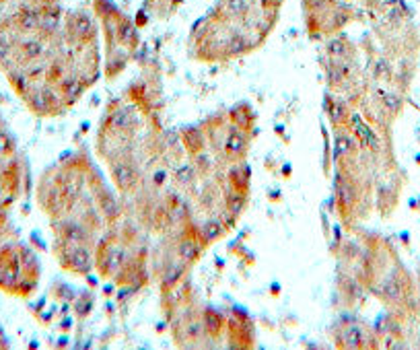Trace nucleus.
Wrapping results in <instances>:
<instances>
[{
	"label": "nucleus",
	"instance_id": "nucleus-2",
	"mask_svg": "<svg viewBox=\"0 0 420 350\" xmlns=\"http://www.w3.org/2000/svg\"><path fill=\"white\" fill-rule=\"evenodd\" d=\"M60 264L68 270L87 274L93 268V258L89 254V249L85 245H72V243H64V251L60 256Z\"/></svg>",
	"mask_w": 420,
	"mask_h": 350
},
{
	"label": "nucleus",
	"instance_id": "nucleus-7",
	"mask_svg": "<svg viewBox=\"0 0 420 350\" xmlns=\"http://www.w3.org/2000/svg\"><path fill=\"white\" fill-rule=\"evenodd\" d=\"M198 254H200V249H198V245H196V241H181L179 243V247H177V256L183 260V262H194L196 258H198Z\"/></svg>",
	"mask_w": 420,
	"mask_h": 350
},
{
	"label": "nucleus",
	"instance_id": "nucleus-8",
	"mask_svg": "<svg viewBox=\"0 0 420 350\" xmlns=\"http://www.w3.org/2000/svg\"><path fill=\"white\" fill-rule=\"evenodd\" d=\"M248 8H250L248 0H227V10L231 14H246Z\"/></svg>",
	"mask_w": 420,
	"mask_h": 350
},
{
	"label": "nucleus",
	"instance_id": "nucleus-5",
	"mask_svg": "<svg viewBox=\"0 0 420 350\" xmlns=\"http://www.w3.org/2000/svg\"><path fill=\"white\" fill-rule=\"evenodd\" d=\"M93 31H95V27H93V21H91L89 14L81 12V14L74 17V33L79 37H91Z\"/></svg>",
	"mask_w": 420,
	"mask_h": 350
},
{
	"label": "nucleus",
	"instance_id": "nucleus-3",
	"mask_svg": "<svg viewBox=\"0 0 420 350\" xmlns=\"http://www.w3.org/2000/svg\"><path fill=\"white\" fill-rule=\"evenodd\" d=\"M246 145H248V143H246L243 134H239L237 130H231L229 136H227V141H225V151H227V155H231V157H239V155H243Z\"/></svg>",
	"mask_w": 420,
	"mask_h": 350
},
{
	"label": "nucleus",
	"instance_id": "nucleus-4",
	"mask_svg": "<svg viewBox=\"0 0 420 350\" xmlns=\"http://www.w3.org/2000/svg\"><path fill=\"white\" fill-rule=\"evenodd\" d=\"M114 175H116V181L120 183V187L122 189H126V187H132V183L137 181V172H134V167L132 165H128V163H122V165H116L114 167Z\"/></svg>",
	"mask_w": 420,
	"mask_h": 350
},
{
	"label": "nucleus",
	"instance_id": "nucleus-9",
	"mask_svg": "<svg viewBox=\"0 0 420 350\" xmlns=\"http://www.w3.org/2000/svg\"><path fill=\"white\" fill-rule=\"evenodd\" d=\"M221 233H223V227L219 223H208L204 227V239L206 241H214L217 237H221Z\"/></svg>",
	"mask_w": 420,
	"mask_h": 350
},
{
	"label": "nucleus",
	"instance_id": "nucleus-6",
	"mask_svg": "<svg viewBox=\"0 0 420 350\" xmlns=\"http://www.w3.org/2000/svg\"><path fill=\"white\" fill-rule=\"evenodd\" d=\"M112 126L114 130H128L134 126V118H132V112L128 110H120L112 116Z\"/></svg>",
	"mask_w": 420,
	"mask_h": 350
},
{
	"label": "nucleus",
	"instance_id": "nucleus-10",
	"mask_svg": "<svg viewBox=\"0 0 420 350\" xmlns=\"http://www.w3.org/2000/svg\"><path fill=\"white\" fill-rule=\"evenodd\" d=\"M194 177V169L190 165H181L179 169H175V181L179 183H188Z\"/></svg>",
	"mask_w": 420,
	"mask_h": 350
},
{
	"label": "nucleus",
	"instance_id": "nucleus-13",
	"mask_svg": "<svg viewBox=\"0 0 420 350\" xmlns=\"http://www.w3.org/2000/svg\"><path fill=\"white\" fill-rule=\"evenodd\" d=\"M165 177H167V174L161 169V172H157L154 174V183H165Z\"/></svg>",
	"mask_w": 420,
	"mask_h": 350
},
{
	"label": "nucleus",
	"instance_id": "nucleus-1",
	"mask_svg": "<svg viewBox=\"0 0 420 350\" xmlns=\"http://www.w3.org/2000/svg\"><path fill=\"white\" fill-rule=\"evenodd\" d=\"M37 280V264L25 247L0 249V289L10 295H29Z\"/></svg>",
	"mask_w": 420,
	"mask_h": 350
},
{
	"label": "nucleus",
	"instance_id": "nucleus-12",
	"mask_svg": "<svg viewBox=\"0 0 420 350\" xmlns=\"http://www.w3.org/2000/svg\"><path fill=\"white\" fill-rule=\"evenodd\" d=\"M130 37H134V27H132L128 21H124L122 27H120V39H122V41H128Z\"/></svg>",
	"mask_w": 420,
	"mask_h": 350
},
{
	"label": "nucleus",
	"instance_id": "nucleus-11",
	"mask_svg": "<svg viewBox=\"0 0 420 350\" xmlns=\"http://www.w3.org/2000/svg\"><path fill=\"white\" fill-rule=\"evenodd\" d=\"M344 342H346L348 347H361V342H363V334H361V330H359V328H352V330L346 334Z\"/></svg>",
	"mask_w": 420,
	"mask_h": 350
}]
</instances>
